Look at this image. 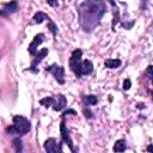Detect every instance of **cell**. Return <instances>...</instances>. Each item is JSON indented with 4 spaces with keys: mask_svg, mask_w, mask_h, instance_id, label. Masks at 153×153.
<instances>
[{
    "mask_svg": "<svg viewBox=\"0 0 153 153\" xmlns=\"http://www.w3.org/2000/svg\"><path fill=\"white\" fill-rule=\"evenodd\" d=\"M45 72L51 73L53 76L55 78V80L59 84H61V85L65 84V68L62 66H59L56 63H53V65L45 67Z\"/></svg>",
    "mask_w": 153,
    "mask_h": 153,
    "instance_id": "4",
    "label": "cell"
},
{
    "mask_svg": "<svg viewBox=\"0 0 153 153\" xmlns=\"http://www.w3.org/2000/svg\"><path fill=\"white\" fill-rule=\"evenodd\" d=\"M44 38H45L44 33H37V35L33 37L32 42H31V43L29 44V47H27V51H29L32 56L36 55V53H37V48H38V45H39L41 43H43Z\"/></svg>",
    "mask_w": 153,
    "mask_h": 153,
    "instance_id": "8",
    "label": "cell"
},
{
    "mask_svg": "<svg viewBox=\"0 0 153 153\" xmlns=\"http://www.w3.org/2000/svg\"><path fill=\"white\" fill-rule=\"evenodd\" d=\"M60 133H61V141L67 143V146L69 147V149L72 152H75L76 149L74 148L73 146V140L71 137V134H69V129L66 127V123H65V117L61 118V124H60Z\"/></svg>",
    "mask_w": 153,
    "mask_h": 153,
    "instance_id": "6",
    "label": "cell"
},
{
    "mask_svg": "<svg viewBox=\"0 0 153 153\" xmlns=\"http://www.w3.org/2000/svg\"><path fill=\"white\" fill-rule=\"evenodd\" d=\"M44 149L48 153H57V152L61 153L62 152V141L57 142L56 139L49 137L44 142Z\"/></svg>",
    "mask_w": 153,
    "mask_h": 153,
    "instance_id": "7",
    "label": "cell"
},
{
    "mask_svg": "<svg viewBox=\"0 0 153 153\" xmlns=\"http://www.w3.org/2000/svg\"><path fill=\"white\" fill-rule=\"evenodd\" d=\"M146 73H147V75H148V79H149V80H152V76H153V74H152V65H149V66L147 67Z\"/></svg>",
    "mask_w": 153,
    "mask_h": 153,
    "instance_id": "23",
    "label": "cell"
},
{
    "mask_svg": "<svg viewBox=\"0 0 153 153\" xmlns=\"http://www.w3.org/2000/svg\"><path fill=\"white\" fill-rule=\"evenodd\" d=\"M84 114H85V117L86 118H92L93 117V115H92V112L88 110V109H86V110H84Z\"/></svg>",
    "mask_w": 153,
    "mask_h": 153,
    "instance_id": "24",
    "label": "cell"
},
{
    "mask_svg": "<svg viewBox=\"0 0 153 153\" xmlns=\"http://www.w3.org/2000/svg\"><path fill=\"white\" fill-rule=\"evenodd\" d=\"M130 86H131V81H130V79H126V80L123 81V90L127 91V90L130 88Z\"/></svg>",
    "mask_w": 153,
    "mask_h": 153,
    "instance_id": "21",
    "label": "cell"
},
{
    "mask_svg": "<svg viewBox=\"0 0 153 153\" xmlns=\"http://www.w3.org/2000/svg\"><path fill=\"white\" fill-rule=\"evenodd\" d=\"M114 152H124L127 149V142L124 139H120L115 142L114 147H112Z\"/></svg>",
    "mask_w": 153,
    "mask_h": 153,
    "instance_id": "14",
    "label": "cell"
},
{
    "mask_svg": "<svg viewBox=\"0 0 153 153\" xmlns=\"http://www.w3.org/2000/svg\"><path fill=\"white\" fill-rule=\"evenodd\" d=\"M108 1H109V4H110L111 7H112L114 19H112V23H111V27H112V31H115V26H116V25L118 24V22H120V8L117 7L115 0H108Z\"/></svg>",
    "mask_w": 153,
    "mask_h": 153,
    "instance_id": "11",
    "label": "cell"
},
{
    "mask_svg": "<svg viewBox=\"0 0 153 153\" xmlns=\"http://www.w3.org/2000/svg\"><path fill=\"white\" fill-rule=\"evenodd\" d=\"M66 105H67V98H66L63 94L59 93V94L56 96V98H55V104H54L53 109H54L55 111H61L62 109H65Z\"/></svg>",
    "mask_w": 153,
    "mask_h": 153,
    "instance_id": "12",
    "label": "cell"
},
{
    "mask_svg": "<svg viewBox=\"0 0 153 153\" xmlns=\"http://www.w3.org/2000/svg\"><path fill=\"white\" fill-rule=\"evenodd\" d=\"M17 11H18V2H17V0H12V1H10L2 6V8L0 10V16L5 17V16L12 14Z\"/></svg>",
    "mask_w": 153,
    "mask_h": 153,
    "instance_id": "9",
    "label": "cell"
},
{
    "mask_svg": "<svg viewBox=\"0 0 153 153\" xmlns=\"http://www.w3.org/2000/svg\"><path fill=\"white\" fill-rule=\"evenodd\" d=\"M39 104L43 105L44 108L54 106V104H55V98H54V97H44V98L39 99Z\"/></svg>",
    "mask_w": 153,
    "mask_h": 153,
    "instance_id": "16",
    "label": "cell"
},
{
    "mask_svg": "<svg viewBox=\"0 0 153 153\" xmlns=\"http://www.w3.org/2000/svg\"><path fill=\"white\" fill-rule=\"evenodd\" d=\"M106 13L104 0H85L78 7L79 24L85 32H92Z\"/></svg>",
    "mask_w": 153,
    "mask_h": 153,
    "instance_id": "1",
    "label": "cell"
},
{
    "mask_svg": "<svg viewBox=\"0 0 153 153\" xmlns=\"http://www.w3.org/2000/svg\"><path fill=\"white\" fill-rule=\"evenodd\" d=\"M13 148H14V151L16 152H22L23 151V146H22V140L19 139V137H16V139H13Z\"/></svg>",
    "mask_w": 153,
    "mask_h": 153,
    "instance_id": "18",
    "label": "cell"
},
{
    "mask_svg": "<svg viewBox=\"0 0 153 153\" xmlns=\"http://www.w3.org/2000/svg\"><path fill=\"white\" fill-rule=\"evenodd\" d=\"M93 72V63L91 60H81L80 63V74L82 75H90Z\"/></svg>",
    "mask_w": 153,
    "mask_h": 153,
    "instance_id": "10",
    "label": "cell"
},
{
    "mask_svg": "<svg viewBox=\"0 0 153 153\" xmlns=\"http://www.w3.org/2000/svg\"><path fill=\"white\" fill-rule=\"evenodd\" d=\"M81 57H82V50L81 49H74L72 51L71 57H69V68L75 74L76 78H81V74H80Z\"/></svg>",
    "mask_w": 153,
    "mask_h": 153,
    "instance_id": "3",
    "label": "cell"
},
{
    "mask_svg": "<svg viewBox=\"0 0 153 153\" xmlns=\"http://www.w3.org/2000/svg\"><path fill=\"white\" fill-rule=\"evenodd\" d=\"M84 102H85V105L92 106V105H96L98 103V98L94 94H88V96H86L84 98Z\"/></svg>",
    "mask_w": 153,
    "mask_h": 153,
    "instance_id": "17",
    "label": "cell"
},
{
    "mask_svg": "<svg viewBox=\"0 0 153 153\" xmlns=\"http://www.w3.org/2000/svg\"><path fill=\"white\" fill-rule=\"evenodd\" d=\"M147 151H148V152H152V151H153V147H152V145H149V146L147 147Z\"/></svg>",
    "mask_w": 153,
    "mask_h": 153,
    "instance_id": "25",
    "label": "cell"
},
{
    "mask_svg": "<svg viewBox=\"0 0 153 153\" xmlns=\"http://www.w3.org/2000/svg\"><path fill=\"white\" fill-rule=\"evenodd\" d=\"M121 63H122V61L120 59H105V61H104V66L110 69L118 68L121 66Z\"/></svg>",
    "mask_w": 153,
    "mask_h": 153,
    "instance_id": "13",
    "label": "cell"
},
{
    "mask_svg": "<svg viewBox=\"0 0 153 153\" xmlns=\"http://www.w3.org/2000/svg\"><path fill=\"white\" fill-rule=\"evenodd\" d=\"M47 4L51 7H57L59 6V1L57 0H47Z\"/></svg>",
    "mask_w": 153,
    "mask_h": 153,
    "instance_id": "22",
    "label": "cell"
},
{
    "mask_svg": "<svg viewBox=\"0 0 153 153\" xmlns=\"http://www.w3.org/2000/svg\"><path fill=\"white\" fill-rule=\"evenodd\" d=\"M67 115H76V111H75V110H73V109L65 110V111L62 112V115H61V118H62V117H66Z\"/></svg>",
    "mask_w": 153,
    "mask_h": 153,
    "instance_id": "20",
    "label": "cell"
},
{
    "mask_svg": "<svg viewBox=\"0 0 153 153\" xmlns=\"http://www.w3.org/2000/svg\"><path fill=\"white\" fill-rule=\"evenodd\" d=\"M48 29L51 31V33H53L54 36L57 35V26L55 25V23H54L51 19H48Z\"/></svg>",
    "mask_w": 153,
    "mask_h": 153,
    "instance_id": "19",
    "label": "cell"
},
{
    "mask_svg": "<svg viewBox=\"0 0 153 153\" xmlns=\"http://www.w3.org/2000/svg\"><path fill=\"white\" fill-rule=\"evenodd\" d=\"M48 19H50L49 16H48L47 13L42 12V11L36 12L35 16H33V22H35L36 24H41V23H43L44 20H48Z\"/></svg>",
    "mask_w": 153,
    "mask_h": 153,
    "instance_id": "15",
    "label": "cell"
},
{
    "mask_svg": "<svg viewBox=\"0 0 153 153\" xmlns=\"http://www.w3.org/2000/svg\"><path fill=\"white\" fill-rule=\"evenodd\" d=\"M48 53H49L48 48H43V49H41L38 53H36L33 60L31 61L30 67H29L26 71H29V72H31V73H33V74H37V73H38V68H37V67H38V65L42 62V60L48 55Z\"/></svg>",
    "mask_w": 153,
    "mask_h": 153,
    "instance_id": "5",
    "label": "cell"
},
{
    "mask_svg": "<svg viewBox=\"0 0 153 153\" xmlns=\"http://www.w3.org/2000/svg\"><path fill=\"white\" fill-rule=\"evenodd\" d=\"M12 122H13V124L11 127L6 128V133H8L11 135H13V134H16V135H25L31 130L30 121L26 117L22 116V115L13 116Z\"/></svg>",
    "mask_w": 153,
    "mask_h": 153,
    "instance_id": "2",
    "label": "cell"
}]
</instances>
